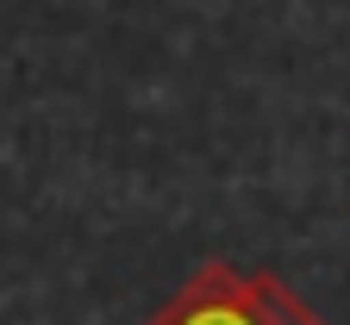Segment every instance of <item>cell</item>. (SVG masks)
Here are the masks:
<instances>
[{
	"label": "cell",
	"instance_id": "cell-1",
	"mask_svg": "<svg viewBox=\"0 0 350 325\" xmlns=\"http://www.w3.org/2000/svg\"><path fill=\"white\" fill-rule=\"evenodd\" d=\"M144 325H325V319L306 307L282 275H269V269L206 263Z\"/></svg>",
	"mask_w": 350,
	"mask_h": 325
}]
</instances>
